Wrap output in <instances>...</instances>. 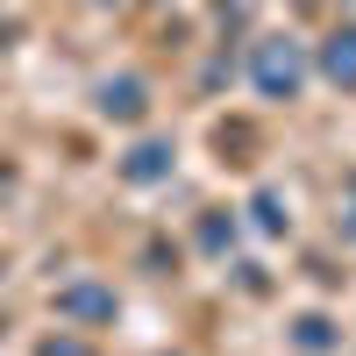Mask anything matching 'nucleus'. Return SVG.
I'll use <instances>...</instances> for the list:
<instances>
[{
  "label": "nucleus",
  "instance_id": "f257e3e1",
  "mask_svg": "<svg viewBox=\"0 0 356 356\" xmlns=\"http://www.w3.org/2000/svg\"><path fill=\"white\" fill-rule=\"evenodd\" d=\"M300 79H307V65H300L292 43H264L257 50V86H264V93H292Z\"/></svg>",
  "mask_w": 356,
  "mask_h": 356
},
{
  "label": "nucleus",
  "instance_id": "f03ea898",
  "mask_svg": "<svg viewBox=\"0 0 356 356\" xmlns=\"http://www.w3.org/2000/svg\"><path fill=\"white\" fill-rule=\"evenodd\" d=\"M328 79H342V86H356V29H342V36L328 43Z\"/></svg>",
  "mask_w": 356,
  "mask_h": 356
},
{
  "label": "nucleus",
  "instance_id": "7ed1b4c3",
  "mask_svg": "<svg viewBox=\"0 0 356 356\" xmlns=\"http://www.w3.org/2000/svg\"><path fill=\"white\" fill-rule=\"evenodd\" d=\"M107 114H136V86H107Z\"/></svg>",
  "mask_w": 356,
  "mask_h": 356
}]
</instances>
